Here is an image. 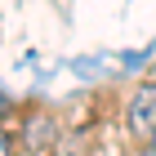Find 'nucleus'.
I'll list each match as a JSON object with an SVG mask.
<instances>
[{
	"label": "nucleus",
	"instance_id": "f257e3e1",
	"mask_svg": "<svg viewBox=\"0 0 156 156\" xmlns=\"http://www.w3.org/2000/svg\"><path fill=\"white\" fill-rule=\"evenodd\" d=\"M125 125H129L134 138H152V129H156V85L134 89L129 107H125Z\"/></svg>",
	"mask_w": 156,
	"mask_h": 156
},
{
	"label": "nucleus",
	"instance_id": "f03ea898",
	"mask_svg": "<svg viewBox=\"0 0 156 156\" xmlns=\"http://www.w3.org/2000/svg\"><path fill=\"white\" fill-rule=\"evenodd\" d=\"M0 156H13V143H9V134L0 129Z\"/></svg>",
	"mask_w": 156,
	"mask_h": 156
},
{
	"label": "nucleus",
	"instance_id": "7ed1b4c3",
	"mask_svg": "<svg viewBox=\"0 0 156 156\" xmlns=\"http://www.w3.org/2000/svg\"><path fill=\"white\" fill-rule=\"evenodd\" d=\"M143 156H156V147H152V143H147V147H143Z\"/></svg>",
	"mask_w": 156,
	"mask_h": 156
},
{
	"label": "nucleus",
	"instance_id": "20e7f679",
	"mask_svg": "<svg viewBox=\"0 0 156 156\" xmlns=\"http://www.w3.org/2000/svg\"><path fill=\"white\" fill-rule=\"evenodd\" d=\"M147 143H152V147H156V129H152V138H147Z\"/></svg>",
	"mask_w": 156,
	"mask_h": 156
},
{
	"label": "nucleus",
	"instance_id": "39448f33",
	"mask_svg": "<svg viewBox=\"0 0 156 156\" xmlns=\"http://www.w3.org/2000/svg\"><path fill=\"white\" fill-rule=\"evenodd\" d=\"M0 107H5V94H0Z\"/></svg>",
	"mask_w": 156,
	"mask_h": 156
}]
</instances>
